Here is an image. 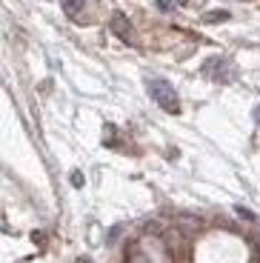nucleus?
<instances>
[{
  "label": "nucleus",
  "instance_id": "nucleus-1",
  "mask_svg": "<svg viewBox=\"0 0 260 263\" xmlns=\"http://www.w3.org/2000/svg\"><path fill=\"white\" fill-rule=\"evenodd\" d=\"M149 95L163 112H169V115L180 112V98H177V92L172 89V83H166V80H149Z\"/></svg>",
  "mask_w": 260,
  "mask_h": 263
},
{
  "label": "nucleus",
  "instance_id": "nucleus-2",
  "mask_svg": "<svg viewBox=\"0 0 260 263\" xmlns=\"http://www.w3.org/2000/svg\"><path fill=\"white\" fill-rule=\"evenodd\" d=\"M203 74L212 80H232V63H229L226 58H209L206 63H203Z\"/></svg>",
  "mask_w": 260,
  "mask_h": 263
},
{
  "label": "nucleus",
  "instance_id": "nucleus-3",
  "mask_svg": "<svg viewBox=\"0 0 260 263\" xmlns=\"http://www.w3.org/2000/svg\"><path fill=\"white\" fill-rule=\"evenodd\" d=\"M112 32L117 34V37L123 40V43H132V23H129V17H126L123 12H117L115 17H112Z\"/></svg>",
  "mask_w": 260,
  "mask_h": 263
},
{
  "label": "nucleus",
  "instance_id": "nucleus-4",
  "mask_svg": "<svg viewBox=\"0 0 260 263\" xmlns=\"http://www.w3.org/2000/svg\"><path fill=\"white\" fill-rule=\"evenodd\" d=\"M126 263H149V260H146V255L140 252V246L129 243V249H126Z\"/></svg>",
  "mask_w": 260,
  "mask_h": 263
},
{
  "label": "nucleus",
  "instance_id": "nucleus-5",
  "mask_svg": "<svg viewBox=\"0 0 260 263\" xmlns=\"http://www.w3.org/2000/svg\"><path fill=\"white\" fill-rule=\"evenodd\" d=\"M183 3H186V0H157V9H160V12H175Z\"/></svg>",
  "mask_w": 260,
  "mask_h": 263
},
{
  "label": "nucleus",
  "instance_id": "nucleus-6",
  "mask_svg": "<svg viewBox=\"0 0 260 263\" xmlns=\"http://www.w3.org/2000/svg\"><path fill=\"white\" fill-rule=\"evenodd\" d=\"M83 6H86V0H63V9H66L69 14H78Z\"/></svg>",
  "mask_w": 260,
  "mask_h": 263
},
{
  "label": "nucleus",
  "instance_id": "nucleus-7",
  "mask_svg": "<svg viewBox=\"0 0 260 263\" xmlns=\"http://www.w3.org/2000/svg\"><path fill=\"white\" fill-rule=\"evenodd\" d=\"M226 17H229V12H209L206 14L209 23H217V20H226Z\"/></svg>",
  "mask_w": 260,
  "mask_h": 263
},
{
  "label": "nucleus",
  "instance_id": "nucleus-8",
  "mask_svg": "<svg viewBox=\"0 0 260 263\" xmlns=\"http://www.w3.org/2000/svg\"><path fill=\"white\" fill-rule=\"evenodd\" d=\"M254 263H260V237H254Z\"/></svg>",
  "mask_w": 260,
  "mask_h": 263
},
{
  "label": "nucleus",
  "instance_id": "nucleus-9",
  "mask_svg": "<svg viewBox=\"0 0 260 263\" xmlns=\"http://www.w3.org/2000/svg\"><path fill=\"white\" fill-rule=\"evenodd\" d=\"M72 180H75V186H83V175H80V172H75Z\"/></svg>",
  "mask_w": 260,
  "mask_h": 263
}]
</instances>
